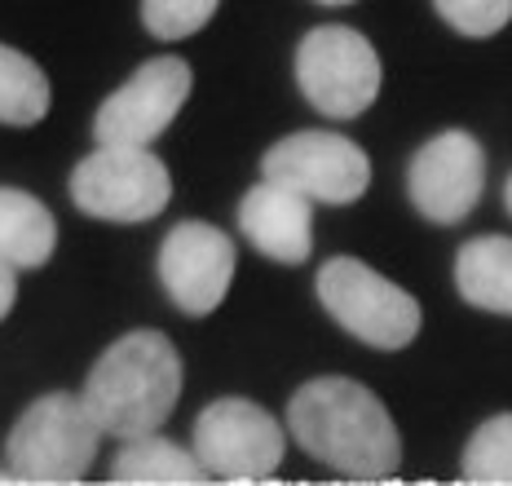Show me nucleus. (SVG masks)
Here are the masks:
<instances>
[{"label":"nucleus","mask_w":512,"mask_h":486,"mask_svg":"<svg viewBox=\"0 0 512 486\" xmlns=\"http://www.w3.org/2000/svg\"><path fill=\"white\" fill-rule=\"evenodd\" d=\"M287 429L301 451L354 482H389L402 464V433L389 407L349 376H318L296 389Z\"/></svg>","instance_id":"nucleus-1"},{"label":"nucleus","mask_w":512,"mask_h":486,"mask_svg":"<svg viewBox=\"0 0 512 486\" xmlns=\"http://www.w3.org/2000/svg\"><path fill=\"white\" fill-rule=\"evenodd\" d=\"M84 407L111 438L159 433L181 398V354L164 332H128L93 363L84 380Z\"/></svg>","instance_id":"nucleus-2"},{"label":"nucleus","mask_w":512,"mask_h":486,"mask_svg":"<svg viewBox=\"0 0 512 486\" xmlns=\"http://www.w3.org/2000/svg\"><path fill=\"white\" fill-rule=\"evenodd\" d=\"M102 429L80 394L36 398L9 429V473L18 482H80L93 469Z\"/></svg>","instance_id":"nucleus-3"},{"label":"nucleus","mask_w":512,"mask_h":486,"mask_svg":"<svg viewBox=\"0 0 512 486\" xmlns=\"http://www.w3.org/2000/svg\"><path fill=\"white\" fill-rule=\"evenodd\" d=\"M318 301L371 350H407L420 336V301L358 257H332L318 270Z\"/></svg>","instance_id":"nucleus-4"},{"label":"nucleus","mask_w":512,"mask_h":486,"mask_svg":"<svg viewBox=\"0 0 512 486\" xmlns=\"http://www.w3.org/2000/svg\"><path fill=\"white\" fill-rule=\"evenodd\" d=\"M296 84L327 120H358L380 98V58L362 31L345 23L314 27L296 49Z\"/></svg>","instance_id":"nucleus-5"},{"label":"nucleus","mask_w":512,"mask_h":486,"mask_svg":"<svg viewBox=\"0 0 512 486\" xmlns=\"http://www.w3.org/2000/svg\"><path fill=\"white\" fill-rule=\"evenodd\" d=\"M71 199L80 213L98 221L137 226L168 208L173 177L168 164L151 155V146H98L71 173Z\"/></svg>","instance_id":"nucleus-6"},{"label":"nucleus","mask_w":512,"mask_h":486,"mask_svg":"<svg viewBox=\"0 0 512 486\" xmlns=\"http://www.w3.org/2000/svg\"><path fill=\"white\" fill-rule=\"evenodd\" d=\"M195 460L208 482H265L283 464L287 433L248 398H217L195 420Z\"/></svg>","instance_id":"nucleus-7"},{"label":"nucleus","mask_w":512,"mask_h":486,"mask_svg":"<svg viewBox=\"0 0 512 486\" xmlns=\"http://www.w3.org/2000/svg\"><path fill=\"white\" fill-rule=\"evenodd\" d=\"M261 177L301 190L314 204H358L371 186V160L354 137L332 129H305L265 151Z\"/></svg>","instance_id":"nucleus-8"},{"label":"nucleus","mask_w":512,"mask_h":486,"mask_svg":"<svg viewBox=\"0 0 512 486\" xmlns=\"http://www.w3.org/2000/svg\"><path fill=\"white\" fill-rule=\"evenodd\" d=\"M190 62L177 54L151 58L128 76L93 115L98 146H151L190 98Z\"/></svg>","instance_id":"nucleus-9"},{"label":"nucleus","mask_w":512,"mask_h":486,"mask_svg":"<svg viewBox=\"0 0 512 486\" xmlns=\"http://www.w3.org/2000/svg\"><path fill=\"white\" fill-rule=\"evenodd\" d=\"M486 186V151L473 133L446 129L415 151L407 168V190L420 217L433 226H460L477 208Z\"/></svg>","instance_id":"nucleus-10"},{"label":"nucleus","mask_w":512,"mask_h":486,"mask_svg":"<svg viewBox=\"0 0 512 486\" xmlns=\"http://www.w3.org/2000/svg\"><path fill=\"white\" fill-rule=\"evenodd\" d=\"M234 243L208 221H177L159 243V283L190 319H204L226 301L234 283Z\"/></svg>","instance_id":"nucleus-11"},{"label":"nucleus","mask_w":512,"mask_h":486,"mask_svg":"<svg viewBox=\"0 0 512 486\" xmlns=\"http://www.w3.org/2000/svg\"><path fill=\"white\" fill-rule=\"evenodd\" d=\"M239 230L270 261L301 266V261H309V252H314V199H305L292 186L261 182L243 195Z\"/></svg>","instance_id":"nucleus-12"},{"label":"nucleus","mask_w":512,"mask_h":486,"mask_svg":"<svg viewBox=\"0 0 512 486\" xmlns=\"http://www.w3.org/2000/svg\"><path fill=\"white\" fill-rule=\"evenodd\" d=\"M58 248V221L31 190L0 186V261L14 270L45 266Z\"/></svg>","instance_id":"nucleus-13"},{"label":"nucleus","mask_w":512,"mask_h":486,"mask_svg":"<svg viewBox=\"0 0 512 486\" xmlns=\"http://www.w3.org/2000/svg\"><path fill=\"white\" fill-rule=\"evenodd\" d=\"M455 283H460V297L468 305L512 319V239L508 235L468 239L460 248V261H455Z\"/></svg>","instance_id":"nucleus-14"},{"label":"nucleus","mask_w":512,"mask_h":486,"mask_svg":"<svg viewBox=\"0 0 512 486\" xmlns=\"http://www.w3.org/2000/svg\"><path fill=\"white\" fill-rule=\"evenodd\" d=\"M111 482H208V473L199 469L195 451L177 447L168 438L142 433V438H128L124 451L111 460Z\"/></svg>","instance_id":"nucleus-15"},{"label":"nucleus","mask_w":512,"mask_h":486,"mask_svg":"<svg viewBox=\"0 0 512 486\" xmlns=\"http://www.w3.org/2000/svg\"><path fill=\"white\" fill-rule=\"evenodd\" d=\"M53 89L49 76L36 67L27 54L0 45V124H14V129H31L49 115Z\"/></svg>","instance_id":"nucleus-16"},{"label":"nucleus","mask_w":512,"mask_h":486,"mask_svg":"<svg viewBox=\"0 0 512 486\" xmlns=\"http://www.w3.org/2000/svg\"><path fill=\"white\" fill-rule=\"evenodd\" d=\"M468 482H512V411L490 416L464 447Z\"/></svg>","instance_id":"nucleus-17"},{"label":"nucleus","mask_w":512,"mask_h":486,"mask_svg":"<svg viewBox=\"0 0 512 486\" xmlns=\"http://www.w3.org/2000/svg\"><path fill=\"white\" fill-rule=\"evenodd\" d=\"M221 0H142V23L155 40H186L204 31Z\"/></svg>","instance_id":"nucleus-18"},{"label":"nucleus","mask_w":512,"mask_h":486,"mask_svg":"<svg viewBox=\"0 0 512 486\" xmlns=\"http://www.w3.org/2000/svg\"><path fill=\"white\" fill-rule=\"evenodd\" d=\"M433 5L460 36L473 40H486L512 23V0H433Z\"/></svg>","instance_id":"nucleus-19"},{"label":"nucleus","mask_w":512,"mask_h":486,"mask_svg":"<svg viewBox=\"0 0 512 486\" xmlns=\"http://www.w3.org/2000/svg\"><path fill=\"white\" fill-rule=\"evenodd\" d=\"M14 301H18V270L9 261H0V319L14 310Z\"/></svg>","instance_id":"nucleus-20"},{"label":"nucleus","mask_w":512,"mask_h":486,"mask_svg":"<svg viewBox=\"0 0 512 486\" xmlns=\"http://www.w3.org/2000/svg\"><path fill=\"white\" fill-rule=\"evenodd\" d=\"M504 204H508V213H512V177H508V186H504Z\"/></svg>","instance_id":"nucleus-21"},{"label":"nucleus","mask_w":512,"mask_h":486,"mask_svg":"<svg viewBox=\"0 0 512 486\" xmlns=\"http://www.w3.org/2000/svg\"><path fill=\"white\" fill-rule=\"evenodd\" d=\"M318 5H354V0H318Z\"/></svg>","instance_id":"nucleus-22"},{"label":"nucleus","mask_w":512,"mask_h":486,"mask_svg":"<svg viewBox=\"0 0 512 486\" xmlns=\"http://www.w3.org/2000/svg\"><path fill=\"white\" fill-rule=\"evenodd\" d=\"M0 482H14V473H0Z\"/></svg>","instance_id":"nucleus-23"}]
</instances>
